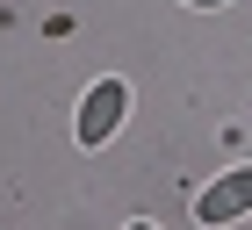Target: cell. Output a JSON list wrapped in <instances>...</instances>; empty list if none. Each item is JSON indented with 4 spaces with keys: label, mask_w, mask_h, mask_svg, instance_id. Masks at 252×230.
<instances>
[{
    "label": "cell",
    "mask_w": 252,
    "mask_h": 230,
    "mask_svg": "<svg viewBox=\"0 0 252 230\" xmlns=\"http://www.w3.org/2000/svg\"><path fill=\"white\" fill-rule=\"evenodd\" d=\"M123 115H130V86H123V79H94L87 101H79V122H72V130H79L87 151H101V144L123 130Z\"/></svg>",
    "instance_id": "6da1fadb"
},
{
    "label": "cell",
    "mask_w": 252,
    "mask_h": 230,
    "mask_svg": "<svg viewBox=\"0 0 252 230\" xmlns=\"http://www.w3.org/2000/svg\"><path fill=\"white\" fill-rule=\"evenodd\" d=\"M238 216H252V166L216 172L209 187L194 194V223L202 230H223V223H238Z\"/></svg>",
    "instance_id": "7a4b0ae2"
},
{
    "label": "cell",
    "mask_w": 252,
    "mask_h": 230,
    "mask_svg": "<svg viewBox=\"0 0 252 230\" xmlns=\"http://www.w3.org/2000/svg\"><path fill=\"white\" fill-rule=\"evenodd\" d=\"M188 7H231V0H188Z\"/></svg>",
    "instance_id": "3957f363"
},
{
    "label": "cell",
    "mask_w": 252,
    "mask_h": 230,
    "mask_svg": "<svg viewBox=\"0 0 252 230\" xmlns=\"http://www.w3.org/2000/svg\"><path fill=\"white\" fill-rule=\"evenodd\" d=\"M123 230H158V223H123Z\"/></svg>",
    "instance_id": "277c9868"
}]
</instances>
